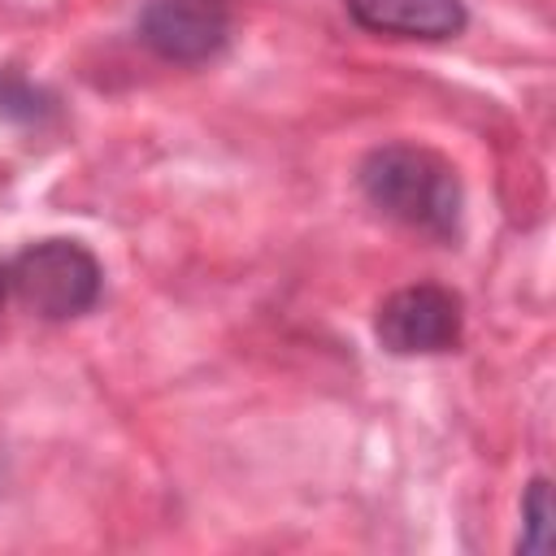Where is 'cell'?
Returning <instances> with one entry per match:
<instances>
[{"label": "cell", "mask_w": 556, "mask_h": 556, "mask_svg": "<svg viewBox=\"0 0 556 556\" xmlns=\"http://www.w3.org/2000/svg\"><path fill=\"white\" fill-rule=\"evenodd\" d=\"M352 22L391 39H456L469 26L465 0H343Z\"/></svg>", "instance_id": "5b68a950"}, {"label": "cell", "mask_w": 556, "mask_h": 556, "mask_svg": "<svg viewBox=\"0 0 556 556\" xmlns=\"http://www.w3.org/2000/svg\"><path fill=\"white\" fill-rule=\"evenodd\" d=\"M43 96L22 78V74H4L0 78V117L9 122H35L39 113H48V104H39Z\"/></svg>", "instance_id": "52a82bcc"}, {"label": "cell", "mask_w": 556, "mask_h": 556, "mask_svg": "<svg viewBox=\"0 0 556 556\" xmlns=\"http://www.w3.org/2000/svg\"><path fill=\"white\" fill-rule=\"evenodd\" d=\"M0 478H4V473H0Z\"/></svg>", "instance_id": "9c48e42d"}, {"label": "cell", "mask_w": 556, "mask_h": 556, "mask_svg": "<svg viewBox=\"0 0 556 556\" xmlns=\"http://www.w3.org/2000/svg\"><path fill=\"white\" fill-rule=\"evenodd\" d=\"M552 543V482L543 473H534L526 482V495H521V539L517 547L521 552H547Z\"/></svg>", "instance_id": "8992f818"}, {"label": "cell", "mask_w": 556, "mask_h": 556, "mask_svg": "<svg viewBox=\"0 0 556 556\" xmlns=\"http://www.w3.org/2000/svg\"><path fill=\"white\" fill-rule=\"evenodd\" d=\"M374 334L391 356H439L456 352L465 334V304L439 282H413L378 304Z\"/></svg>", "instance_id": "3957f363"}, {"label": "cell", "mask_w": 556, "mask_h": 556, "mask_svg": "<svg viewBox=\"0 0 556 556\" xmlns=\"http://www.w3.org/2000/svg\"><path fill=\"white\" fill-rule=\"evenodd\" d=\"M230 0H148L135 30L139 43L169 65H204L230 43Z\"/></svg>", "instance_id": "277c9868"}, {"label": "cell", "mask_w": 556, "mask_h": 556, "mask_svg": "<svg viewBox=\"0 0 556 556\" xmlns=\"http://www.w3.org/2000/svg\"><path fill=\"white\" fill-rule=\"evenodd\" d=\"M361 195L391 222L430 235L439 243L460 239V213H465V187L447 156L421 143H382L365 152L356 169Z\"/></svg>", "instance_id": "6da1fadb"}, {"label": "cell", "mask_w": 556, "mask_h": 556, "mask_svg": "<svg viewBox=\"0 0 556 556\" xmlns=\"http://www.w3.org/2000/svg\"><path fill=\"white\" fill-rule=\"evenodd\" d=\"M104 269L96 252L78 239H39L26 243L9 261V295L43 317V321H70L100 304Z\"/></svg>", "instance_id": "7a4b0ae2"}, {"label": "cell", "mask_w": 556, "mask_h": 556, "mask_svg": "<svg viewBox=\"0 0 556 556\" xmlns=\"http://www.w3.org/2000/svg\"><path fill=\"white\" fill-rule=\"evenodd\" d=\"M4 304H9V261H0V317H4Z\"/></svg>", "instance_id": "ba28073f"}]
</instances>
